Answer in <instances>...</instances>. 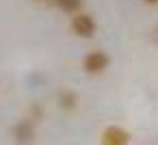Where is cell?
<instances>
[{"label":"cell","mask_w":158,"mask_h":145,"mask_svg":"<svg viewBox=\"0 0 158 145\" xmlns=\"http://www.w3.org/2000/svg\"><path fill=\"white\" fill-rule=\"evenodd\" d=\"M145 2H147V5H156V2H158V0H145Z\"/></svg>","instance_id":"52a82bcc"},{"label":"cell","mask_w":158,"mask_h":145,"mask_svg":"<svg viewBox=\"0 0 158 145\" xmlns=\"http://www.w3.org/2000/svg\"><path fill=\"white\" fill-rule=\"evenodd\" d=\"M130 132L121 126H106L100 134V145H128Z\"/></svg>","instance_id":"7a4b0ae2"},{"label":"cell","mask_w":158,"mask_h":145,"mask_svg":"<svg viewBox=\"0 0 158 145\" xmlns=\"http://www.w3.org/2000/svg\"><path fill=\"white\" fill-rule=\"evenodd\" d=\"M108 63H110V59H108L106 52H102V50H91V52H87L85 59H82V69L89 72V74H102V72L108 67Z\"/></svg>","instance_id":"6da1fadb"},{"label":"cell","mask_w":158,"mask_h":145,"mask_svg":"<svg viewBox=\"0 0 158 145\" xmlns=\"http://www.w3.org/2000/svg\"><path fill=\"white\" fill-rule=\"evenodd\" d=\"M72 31H74V35L89 39V37L95 35V20H93L89 13L80 11V13H76V15L72 18Z\"/></svg>","instance_id":"3957f363"},{"label":"cell","mask_w":158,"mask_h":145,"mask_svg":"<svg viewBox=\"0 0 158 145\" xmlns=\"http://www.w3.org/2000/svg\"><path fill=\"white\" fill-rule=\"evenodd\" d=\"M56 2V7L61 9V11H65V13H80V9H82V0H54Z\"/></svg>","instance_id":"8992f818"},{"label":"cell","mask_w":158,"mask_h":145,"mask_svg":"<svg viewBox=\"0 0 158 145\" xmlns=\"http://www.w3.org/2000/svg\"><path fill=\"white\" fill-rule=\"evenodd\" d=\"M59 104H61L63 110H74V108L78 106V95H76V91L63 89V91L59 93Z\"/></svg>","instance_id":"5b68a950"},{"label":"cell","mask_w":158,"mask_h":145,"mask_svg":"<svg viewBox=\"0 0 158 145\" xmlns=\"http://www.w3.org/2000/svg\"><path fill=\"white\" fill-rule=\"evenodd\" d=\"M13 134H15V141L18 145H31L33 139H35V130H33V123L28 119H22L15 128H13Z\"/></svg>","instance_id":"277c9868"}]
</instances>
